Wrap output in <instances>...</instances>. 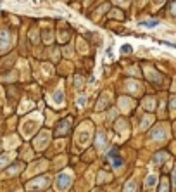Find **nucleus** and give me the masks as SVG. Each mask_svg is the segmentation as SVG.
<instances>
[{
  "instance_id": "f257e3e1",
  "label": "nucleus",
  "mask_w": 176,
  "mask_h": 192,
  "mask_svg": "<svg viewBox=\"0 0 176 192\" xmlns=\"http://www.w3.org/2000/svg\"><path fill=\"white\" fill-rule=\"evenodd\" d=\"M69 185H71V175L62 173L59 177V180H57V189H59V190H64V189H68Z\"/></svg>"
},
{
  "instance_id": "f03ea898",
  "label": "nucleus",
  "mask_w": 176,
  "mask_h": 192,
  "mask_svg": "<svg viewBox=\"0 0 176 192\" xmlns=\"http://www.w3.org/2000/svg\"><path fill=\"white\" fill-rule=\"evenodd\" d=\"M107 158L111 159V161H112V166H114V168H119V166L123 165V161H121V158H119V154H117L116 149H112V151L109 152Z\"/></svg>"
},
{
  "instance_id": "7ed1b4c3",
  "label": "nucleus",
  "mask_w": 176,
  "mask_h": 192,
  "mask_svg": "<svg viewBox=\"0 0 176 192\" xmlns=\"http://www.w3.org/2000/svg\"><path fill=\"white\" fill-rule=\"evenodd\" d=\"M145 185L147 187H154V185H155V175H149V177H147V182H145Z\"/></svg>"
},
{
  "instance_id": "20e7f679",
  "label": "nucleus",
  "mask_w": 176,
  "mask_h": 192,
  "mask_svg": "<svg viewBox=\"0 0 176 192\" xmlns=\"http://www.w3.org/2000/svg\"><path fill=\"white\" fill-rule=\"evenodd\" d=\"M135 189H136V184L135 182H130V184L126 185V189H124V192H133Z\"/></svg>"
},
{
  "instance_id": "39448f33",
  "label": "nucleus",
  "mask_w": 176,
  "mask_h": 192,
  "mask_svg": "<svg viewBox=\"0 0 176 192\" xmlns=\"http://www.w3.org/2000/svg\"><path fill=\"white\" fill-rule=\"evenodd\" d=\"M143 26H149V28H154L155 24H157V21H147V23H142Z\"/></svg>"
},
{
  "instance_id": "423d86ee",
  "label": "nucleus",
  "mask_w": 176,
  "mask_h": 192,
  "mask_svg": "<svg viewBox=\"0 0 176 192\" xmlns=\"http://www.w3.org/2000/svg\"><path fill=\"white\" fill-rule=\"evenodd\" d=\"M161 192H168V185H166V184L161 185Z\"/></svg>"
},
{
  "instance_id": "0eeeda50",
  "label": "nucleus",
  "mask_w": 176,
  "mask_h": 192,
  "mask_svg": "<svg viewBox=\"0 0 176 192\" xmlns=\"http://www.w3.org/2000/svg\"><path fill=\"white\" fill-rule=\"evenodd\" d=\"M123 50H124V52H130L131 47H130V45H124V47H123Z\"/></svg>"
}]
</instances>
